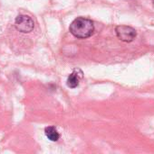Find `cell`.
Here are the masks:
<instances>
[{"label": "cell", "instance_id": "obj_1", "mask_svg": "<svg viewBox=\"0 0 154 154\" xmlns=\"http://www.w3.org/2000/svg\"><path fill=\"white\" fill-rule=\"evenodd\" d=\"M69 31L74 37L78 39H86L93 35L94 32V25L90 19L77 17L71 23Z\"/></svg>", "mask_w": 154, "mask_h": 154}, {"label": "cell", "instance_id": "obj_2", "mask_svg": "<svg viewBox=\"0 0 154 154\" xmlns=\"http://www.w3.org/2000/svg\"><path fill=\"white\" fill-rule=\"evenodd\" d=\"M15 27L17 31L23 33H28L34 30V23L30 16L25 14H20L15 18Z\"/></svg>", "mask_w": 154, "mask_h": 154}, {"label": "cell", "instance_id": "obj_3", "mask_svg": "<svg viewBox=\"0 0 154 154\" xmlns=\"http://www.w3.org/2000/svg\"><path fill=\"white\" fill-rule=\"evenodd\" d=\"M117 37L124 42H132L137 36L135 29L128 25H118L115 28Z\"/></svg>", "mask_w": 154, "mask_h": 154}, {"label": "cell", "instance_id": "obj_4", "mask_svg": "<svg viewBox=\"0 0 154 154\" xmlns=\"http://www.w3.org/2000/svg\"><path fill=\"white\" fill-rule=\"evenodd\" d=\"M79 72V69H74L67 78V81H66V84L69 88H75L78 87L79 85V82H80V79H82V75L83 73L81 72L80 74L78 73Z\"/></svg>", "mask_w": 154, "mask_h": 154}, {"label": "cell", "instance_id": "obj_5", "mask_svg": "<svg viewBox=\"0 0 154 154\" xmlns=\"http://www.w3.org/2000/svg\"><path fill=\"white\" fill-rule=\"evenodd\" d=\"M44 134H45V136L47 137V139L50 140L51 142H57L60 138V134H59L58 131L54 126L46 127L44 129Z\"/></svg>", "mask_w": 154, "mask_h": 154}, {"label": "cell", "instance_id": "obj_6", "mask_svg": "<svg viewBox=\"0 0 154 154\" xmlns=\"http://www.w3.org/2000/svg\"><path fill=\"white\" fill-rule=\"evenodd\" d=\"M152 3H153V5H154V0H152Z\"/></svg>", "mask_w": 154, "mask_h": 154}]
</instances>
